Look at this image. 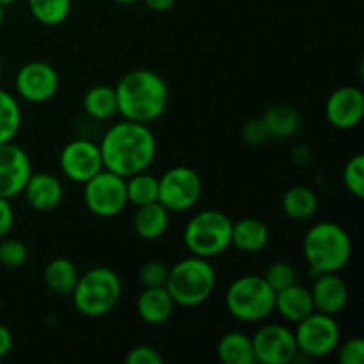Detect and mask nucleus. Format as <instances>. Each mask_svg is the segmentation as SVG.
<instances>
[{"label":"nucleus","instance_id":"nucleus-40","mask_svg":"<svg viewBox=\"0 0 364 364\" xmlns=\"http://www.w3.org/2000/svg\"><path fill=\"white\" fill-rule=\"evenodd\" d=\"M116 4H121V6H134V4L142 2V0H114Z\"/></svg>","mask_w":364,"mask_h":364},{"label":"nucleus","instance_id":"nucleus-17","mask_svg":"<svg viewBox=\"0 0 364 364\" xmlns=\"http://www.w3.org/2000/svg\"><path fill=\"white\" fill-rule=\"evenodd\" d=\"M21 194H25L31 208L38 210V212H52L63 201L64 191L59 178H55L53 174L32 173Z\"/></svg>","mask_w":364,"mask_h":364},{"label":"nucleus","instance_id":"nucleus-24","mask_svg":"<svg viewBox=\"0 0 364 364\" xmlns=\"http://www.w3.org/2000/svg\"><path fill=\"white\" fill-rule=\"evenodd\" d=\"M283 212L291 220H309L318 210V198L311 188L295 185L283 196Z\"/></svg>","mask_w":364,"mask_h":364},{"label":"nucleus","instance_id":"nucleus-30","mask_svg":"<svg viewBox=\"0 0 364 364\" xmlns=\"http://www.w3.org/2000/svg\"><path fill=\"white\" fill-rule=\"evenodd\" d=\"M263 279L274 290V294L297 283V272L288 262H274L263 274Z\"/></svg>","mask_w":364,"mask_h":364},{"label":"nucleus","instance_id":"nucleus-35","mask_svg":"<svg viewBox=\"0 0 364 364\" xmlns=\"http://www.w3.org/2000/svg\"><path fill=\"white\" fill-rule=\"evenodd\" d=\"M338 359L341 364H363L364 363V341L361 338H352L338 348Z\"/></svg>","mask_w":364,"mask_h":364},{"label":"nucleus","instance_id":"nucleus-37","mask_svg":"<svg viewBox=\"0 0 364 364\" xmlns=\"http://www.w3.org/2000/svg\"><path fill=\"white\" fill-rule=\"evenodd\" d=\"M14 226V210L11 199L0 198V238L7 237Z\"/></svg>","mask_w":364,"mask_h":364},{"label":"nucleus","instance_id":"nucleus-3","mask_svg":"<svg viewBox=\"0 0 364 364\" xmlns=\"http://www.w3.org/2000/svg\"><path fill=\"white\" fill-rule=\"evenodd\" d=\"M302 251L315 277L340 272L350 262L352 240L340 224L323 220L309 228L302 242Z\"/></svg>","mask_w":364,"mask_h":364},{"label":"nucleus","instance_id":"nucleus-7","mask_svg":"<svg viewBox=\"0 0 364 364\" xmlns=\"http://www.w3.org/2000/svg\"><path fill=\"white\" fill-rule=\"evenodd\" d=\"M276 294L263 276H242L226 291V308L240 322H262L274 313Z\"/></svg>","mask_w":364,"mask_h":364},{"label":"nucleus","instance_id":"nucleus-33","mask_svg":"<svg viewBox=\"0 0 364 364\" xmlns=\"http://www.w3.org/2000/svg\"><path fill=\"white\" fill-rule=\"evenodd\" d=\"M167 276H169V267L160 259H149V262L142 263L139 269V279H141L142 287H166Z\"/></svg>","mask_w":364,"mask_h":364},{"label":"nucleus","instance_id":"nucleus-42","mask_svg":"<svg viewBox=\"0 0 364 364\" xmlns=\"http://www.w3.org/2000/svg\"><path fill=\"white\" fill-rule=\"evenodd\" d=\"M14 2H18V0H0V4H2V6H13Z\"/></svg>","mask_w":364,"mask_h":364},{"label":"nucleus","instance_id":"nucleus-2","mask_svg":"<svg viewBox=\"0 0 364 364\" xmlns=\"http://www.w3.org/2000/svg\"><path fill=\"white\" fill-rule=\"evenodd\" d=\"M114 89L117 96V114L135 123H153L162 117L169 103L166 80L151 70L130 71Z\"/></svg>","mask_w":364,"mask_h":364},{"label":"nucleus","instance_id":"nucleus-23","mask_svg":"<svg viewBox=\"0 0 364 364\" xmlns=\"http://www.w3.org/2000/svg\"><path fill=\"white\" fill-rule=\"evenodd\" d=\"M217 358L224 364H255L251 336L240 331L226 333L217 343Z\"/></svg>","mask_w":364,"mask_h":364},{"label":"nucleus","instance_id":"nucleus-27","mask_svg":"<svg viewBox=\"0 0 364 364\" xmlns=\"http://www.w3.org/2000/svg\"><path fill=\"white\" fill-rule=\"evenodd\" d=\"M21 109L18 100L0 89V144L11 142L21 128Z\"/></svg>","mask_w":364,"mask_h":364},{"label":"nucleus","instance_id":"nucleus-38","mask_svg":"<svg viewBox=\"0 0 364 364\" xmlns=\"http://www.w3.org/2000/svg\"><path fill=\"white\" fill-rule=\"evenodd\" d=\"M13 345H14L13 333H11L6 326L0 323V359L6 358V355L13 350Z\"/></svg>","mask_w":364,"mask_h":364},{"label":"nucleus","instance_id":"nucleus-34","mask_svg":"<svg viewBox=\"0 0 364 364\" xmlns=\"http://www.w3.org/2000/svg\"><path fill=\"white\" fill-rule=\"evenodd\" d=\"M240 135H242V141H244L247 146H262L263 142H267L270 139L269 130H267L262 117L249 119L247 123L242 127Z\"/></svg>","mask_w":364,"mask_h":364},{"label":"nucleus","instance_id":"nucleus-6","mask_svg":"<svg viewBox=\"0 0 364 364\" xmlns=\"http://www.w3.org/2000/svg\"><path fill=\"white\" fill-rule=\"evenodd\" d=\"M233 220L219 210H203L187 223L183 231L185 247L199 258H215L231 247Z\"/></svg>","mask_w":364,"mask_h":364},{"label":"nucleus","instance_id":"nucleus-36","mask_svg":"<svg viewBox=\"0 0 364 364\" xmlns=\"http://www.w3.org/2000/svg\"><path fill=\"white\" fill-rule=\"evenodd\" d=\"M124 361L128 364H162L164 359L156 348L149 347V345H139L128 352Z\"/></svg>","mask_w":364,"mask_h":364},{"label":"nucleus","instance_id":"nucleus-5","mask_svg":"<svg viewBox=\"0 0 364 364\" xmlns=\"http://www.w3.org/2000/svg\"><path fill=\"white\" fill-rule=\"evenodd\" d=\"M123 291L119 276L109 267H95L78 276L71 291V301L80 315L100 318L117 306Z\"/></svg>","mask_w":364,"mask_h":364},{"label":"nucleus","instance_id":"nucleus-41","mask_svg":"<svg viewBox=\"0 0 364 364\" xmlns=\"http://www.w3.org/2000/svg\"><path fill=\"white\" fill-rule=\"evenodd\" d=\"M4 20H6V6L0 4V25L4 23Z\"/></svg>","mask_w":364,"mask_h":364},{"label":"nucleus","instance_id":"nucleus-18","mask_svg":"<svg viewBox=\"0 0 364 364\" xmlns=\"http://www.w3.org/2000/svg\"><path fill=\"white\" fill-rule=\"evenodd\" d=\"M176 302L166 287H148L137 299V313L142 322L149 326H162L173 316Z\"/></svg>","mask_w":364,"mask_h":364},{"label":"nucleus","instance_id":"nucleus-39","mask_svg":"<svg viewBox=\"0 0 364 364\" xmlns=\"http://www.w3.org/2000/svg\"><path fill=\"white\" fill-rule=\"evenodd\" d=\"M142 2L155 13H166L176 4V0H142Z\"/></svg>","mask_w":364,"mask_h":364},{"label":"nucleus","instance_id":"nucleus-8","mask_svg":"<svg viewBox=\"0 0 364 364\" xmlns=\"http://www.w3.org/2000/svg\"><path fill=\"white\" fill-rule=\"evenodd\" d=\"M84 203L91 213L102 219L116 217L127 208V178L102 169L84 183Z\"/></svg>","mask_w":364,"mask_h":364},{"label":"nucleus","instance_id":"nucleus-44","mask_svg":"<svg viewBox=\"0 0 364 364\" xmlns=\"http://www.w3.org/2000/svg\"><path fill=\"white\" fill-rule=\"evenodd\" d=\"M0 313H2V301H0Z\"/></svg>","mask_w":364,"mask_h":364},{"label":"nucleus","instance_id":"nucleus-31","mask_svg":"<svg viewBox=\"0 0 364 364\" xmlns=\"http://www.w3.org/2000/svg\"><path fill=\"white\" fill-rule=\"evenodd\" d=\"M28 249L27 245L16 238H0V265L7 269H20L27 263Z\"/></svg>","mask_w":364,"mask_h":364},{"label":"nucleus","instance_id":"nucleus-43","mask_svg":"<svg viewBox=\"0 0 364 364\" xmlns=\"http://www.w3.org/2000/svg\"><path fill=\"white\" fill-rule=\"evenodd\" d=\"M2 68H4L2 66V59H0V77H2Z\"/></svg>","mask_w":364,"mask_h":364},{"label":"nucleus","instance_id":"nucleus-10","mask_svg":"<svg viewBox=\"0 0 364 364\" xmlns=\"http://www.w3.org/2000/svg\"><path fill=\"white\" fill-rule=\"evenodd\" d=\"M294 334L299 352L315 359L333 354L341 338L340 326L334 316L318 311H313L311 315L301 320Z\"/></svg>","mask_w":364,"mask_h":364},{"label":"nucleus","instance_id":"nucleus-21","mask_svg":"<svg viewBox=\"0 0 364 364\" xmlns=\"http://www.w3.org/2000/svg\"><path fill=\"white\" fill-rule=\"evenodd\" d=\"M169 228V212L159 201L137 206L134 215V230L142 240H159Z\"/></svg>","mask_w":364,"mask_h":364},{"label":"nucleus","instance_id":"nucleus-13","mask_svg":"<svg viewBox=\"0 0 364 364\" xmlns=\"http://www.w3.org/2000/svg\"><path fill=\"white\" fill-rule=\"evenodd\" d=\"M14 87L25 102L46 103L59 91V75L48 63L32 60L18 70Z\"/></svg>","mask_w":364,"mask_h":364},{"label":"nucleus","instance_id":"nucleus-1","mask_svg":"<svg viewBox=\"0 0 364 364\" xmlns=\"http://www.w3.org/2000/svg\"><path fill=\"white\" fill-rule=\"evenodd\" d=\"M100 151L103 169L130 178L151 166L156 156V139L149 124L123 119L105 132Z\"/></svg>","mask_w":364,"mask_h":364},{"label":"nucleus","instance_id":"nucleus-26","mask_svg":"<svg viewBox=\"0 0 364 364\" xmlns=\"http://www.w3.org/2000/svg\"><path fill=\"white\" fill-rule=\"evenodd\" d=\"M85 114L96 121H107L117 114L116 89L110 85H95L82 100Z\"/></svg>","mask_w":364,"mask_h":364},{"label":"nucleus","instance_id":"nucleus-12","mask_svg":"<svg viewBox=\"0 0 364 364\" xmlns=\"http://www.w3.org/2000/svg\"><path fill=\"white\" fill-rule=\"evenodd\" d=\"M59 166L64 176L73 183H82L91 180L95 174L103 169L100 144L87 139H75L63 148L59 155Z\"/></svg>","mask_w":364,"mask_h":364},{"label":"nucleus","instance_id":"nucleus-20","mask_svg":"<svg viewBox=\"0 0 364 364\" xmlns=\"http://www.w3.org/2000/svg\"><path fill=\"white\" fill-rule=\"evenodd\" d=\"M269 228L259 219L245 217V219L233 223V231H231V245L242 252H259L269 244Z\"/></svg>","mask_w":364,"mask_h":364},{"label":"nucleus","instance_id":"nucleus-9","mask_svg":"<svg viewBox=\"0 0 364 364\" xmlns=\"http://www.w3.org/2000/svg\"><path fill=\"white\" fill-rule=\"evenodd\" d=\"M203 194L201 176L188 166H174L159 178V203L167 212H188Z\"/></svg>","mask_w":364,"mask_h":364},{"label":"nucleus","instance_id":"nucleus-32","mask_svg":"<svg viewBox=\"0 0 364 364\" xmlns=\"http://www.w3.org/2000/svg\"><path fill=\"white\" fill-rule=\"evenodd\" d=\"M343 183L345 188L354 198H364V156L355 155L345 164L343 167Z\"/></svg>","mask_w":364,"mask_h":364},{"label":"nucleus","instance_id":"nucleus-11","mask_svg":"<svg viewBox=\"0 0 364 364\" xmlns=\"http://www.w3.org/2000/svg\"><path fill=\"white\" fill-rule=\"evenodd\" d=\"M256 363L288 364L299 354L294 331L279 323H269L251 336Z\"/></svg>","mask_w":364,"mask_h":364},{"label":"nucleus","instance_id":"nucleus-28","mask_svg":"<svg viewBox=\"0 0 364 364\" xmlns=\"http://www.w3.org/2000/svg\"><path fill=\"white\" fill-rule=\"evenodd\" d=\"M31 14L46 27L64 23L71 13V0H28Z\"/></svg>","mask_w":364,"mask_h":364},{"label":"nucleus","instance_id":"nucleus-14","mask_svg":"<svg viewBox=\"0 0 364 364\" xmlns=\"http://www.w3.org/2000/svg\"><path fill=\"white\" fill-rule=\"evenodd\" d=\"M31 174V159L20 146L13 141L0 144V198L20 196Z\"/></svg>","mask_w":364,"mask_h":364},{"label":"nucleus","instance_id":"nucleus-4","mask_svg":"<svg viewBox=\"0 0 364 364\" xmlns=\"http://www.w3.org/2000/svg\"><path fill=\"white\" fill-rule=\"evenodd\" d=\"M217 284V274L210 259L188 256L169 269L166 288L176 306L196 308L212 297Z\"/></svg>","mask_w":364,"mask_h":364},{"label":"nucleus","instance_id":"nucleus-15","mask_svg":"<svg viewBox=\"0 0 364 364\" xmlns=\"http://www.w3.org/2000/svg\"><path fill=\"white\" fill-rule=\"evenodd\" d=\"M327 121L338 130H350L363 121L364 95L355 85H345L331 92L326 103Z\"/></svg>","mask_w":364,"mask_h":364},{"label":"nucleus","instance_id":"nucleus-22","mask_svg":"<svg viewBox=\"0 0 364 364\" xmlns=\"http://www.w3.org/2000/svg\"><path fill=\"white\" fill-rule=\"evenodd\" d=\"M262 119L270 137L281 139V141L294 137L301 128V114L287 103H276V105L269 107Z\"/></svg>","mask_w":364,"mask_h":364},{"label":"nucleus","instance_id":"nucleus-19","mask_svg":"<svg viewBox=\"0 0 364 364\" xmlns=\"http://www.w3.org/2000/svg\"><path fill=\"white\" fill-rule=\"evenodd\" d=\"M274 311L279 313L281 318H284L287 322L299 323L315 311L311 291L299 283L277 291L276 301H274Z\"/></svg>","mask_w":364,"mask_h":364},{"label":"nucleus","instance_id":"nucleus-16","mask_svg":"<svg viewBox=\"0 0 364 364\" xmlns=\"http://www.w3.org/2000/svg\"><path fill=\"white\" fill-rule=\"evenodd\" d=\"M315 311L336 316L347 308L348 288L338 272H327L316 276L311 290Z\"/></svg>","mask_w":364,"mask_h":364},{"label":"nucleus","instance_id":"nucleus-25","mask_svg":"<svg viewBox=\"0 0 364 364\" xmlns=\"http://www.w3.org/2000/svg\"><path fill=\"white\" fill-rule=\"evenodd\" d=\"M45 284L57 295H71L78 281V270L71 259L53 258L46 263L43 272Z\"/></svg>","mask_w":364,"mask_h":364},{"label":"nucleus","instance_id":"nucleus-29","mask_svg":"<svg viewBox=\"0 0 364 364\" xmlns=\"http://www.w3.org/2000/svg\"><path fill=\"white\" fill-rule=\"evenodd\" d=\"M127 196L128 203L135 206L159 201V178L148 174L146 171L127 178Z\"/></svg>","mask_w":364,"mask_h":364}]
</instances>
